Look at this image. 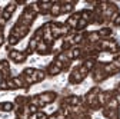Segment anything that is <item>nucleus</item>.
Wrapping results in <instances>:
<instances>
[{"label":"nucleus","mask_w":120,"mask_h":119,"mask_svg":"<svg viewBox=\"0 0 120 119\" xmlns=\"http://www.w3.org/2000/svg\"><path fill=\"white\" fill-rule=\"evenodd\" d=\"M47 113L46 112H41V111H39L37 113H36V119H47Z\"/></svg>","instance_id":"nucleus-9"},{"label":"nucleus","mask_w":120,"mask_h":119,"mask_svg":"<svg viewBox=\"0 0 120 119\" xmlns=\"http://www.w3.org/2000/svg\"><path fill=\"white\" fill-rule=\"evenodd\" d=\"M63 70L60 69L54 62H52V63H49L47 65V67H46V75H49V76H57L59 73H62Z\"/></svg>","instance_id":"nucleus-5"},{"label":"nucleus","mask_w":120,"mask_h":119,"mask_svg":"<svg viewBox=\"0 0 120 119\" xmlns=\"http://www.w3.org/2000/svg\"><path fill=\"white\" fill-rule=\"evenodd\" d=\"M16 7H17V3H16V2L7 3V6L3 7V14H2V17H3L6 22L10 20V17L13 16V13H14V10H16Z\"/></svg>","instance_id":"nucleus-3"},{"label":"nucleus","mask_w":120,"mask_h":119,"mask_svg":"<svg viewBox=\"0 0 120 119\" xmlns=\"http://www.w3.org/2000/svg\"><path fill=\"white\" fill-rule=\"evenodd\" d=\"M49 14H50V16H53V17L60 16V14H62V3H60V2H53V6H52Z\"/></svg>","instance_id":"nucleus-7"},{"label":"nucleus","mask_w":120,"mask_h":119,"mask_svg":"<svg viewBox=\"0 0 120 119\" xmlns=\"http://www.w3.org/2000/svg\"><path fill=\"white\" fill-rule=\"evenodd\" d=\"M14 103L11 102H0V112H11L14 111Z\"/></svg>","instance_id":"nucleus-8"},{"label":"nucleus","mask_w":120,"mask_h":119,"mask_svg":"<svg viewBox=\"0 0 120 119\" xmlns=\"http://www.w3.org/2000/svg\"><path fill=\"white\" fill-rule=\"evenodd\" d=\"M7 56H9L10 60H13L14 63H24L26 59H27L26 53H24V52H20V50H17V49H10V50L7 52Z\"/></svg>","instance_id":"nucleus-1"},{"label":"nucleus","mask_w":120,"mask_h":119,"mask_svg":"<svg viewBox=\"0 0 120 119\" xmlns=\"http://www.w3.org/2000/svg\"><path fill=\"white\" fill-rule=\"evenodd\" d=\"M36 53L40 55V56H47V55H52V46L47 43H44L43 40L37 44L36 48Z\"/></svg>","instance_id":"nucleus-4"},{"label":"nucleus","mask_w":120,"mask_h":119,"mask_svg":"<svg viewBox=\"0 0 120 119\" xmlns=\"http://www.w3.org/2000/svg\"><path fill=\"white\" fill-rule=\"evenodd\" d=\"M97 32H99V35H100L101 39H112V36H113V29L109 27V26L101 27L100 30H97Z\"/></svg>","instance_id":"nucleus-6"},{"label":"nucleus","mask_w":120,"mask_h":119,"mask_svg":"<svg viewBox=\"0 0 120 119\" xmlns=\"http://www.w3.org/2000/svg\"><path fill=\"white\" fill-rule=\"evenodd\" d=\"M37 96H39V99H40V102H41V106L50 105V103H53V102L57 99V93L53 92V91H47V92L39 93Z\"/></svg>","instance_id":"nucleus-2"}]
</instances>
